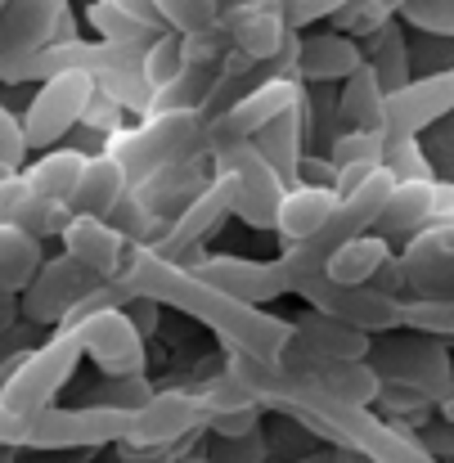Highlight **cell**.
Returning <instances> with one entry per match:
<instances>
[{"mask_svg":"<svg viewBox=\"0 0 454 463\" xmlns=\"http://www.w3.org/2000/svg\"><path fill=\"white\" fill-rule=\"evenodd\" d=\"M225 373L234 383H243L266 410H275V414L293 419L298 428L324 437L333 450H351V455H364V459H374V463H437L414 437H405L401 428H392L374 410H360V405L337 401L333 392H324L315 378H306L298 369L230 355L225 360Z\"/></svg>","mask_w":454,"mask_h":463,"instance_id":"cell-1","label":"cell"},{"mask_svg":"<svg viewBox=\"0 0 454 463\" xmlns=\"http://www.w3.org/2000/svg\"><path fill=\"white\" fill-rule=\"evenodd\" d=\"M122 279L145 293L162 307L180 310L198 324H207L216 333V342L230 351V355H243V360H261V364H284L288 346L298 342V328L293 319H279L275 310L248 307L212 284H203L189 266L180 261H162L153 248L145 243H131L127 248V270Z\"/></svg>","mask_w":454,"mask_h":463,"instance_id":"cell-2","label":"cell"},{"mask_svg":"<svg viewBox=\"0 0 454 463\" xmlns=\"http://www.w3.org/2000/svg\"><path fill=\"white\" fill-rule=\"evenodd\" d=\"M203 136H207V118L198 109H162V113L140 118L136 127H127L122 136H113L104 145V154L127 171L131 189H140V184H149L157 171L207 154Z\"/></svg>","mask_w":454,"mask_h":463,"instance_id":"cell-3","label":"cell"},{"mask_svg":"<svg viewBox=\"0 0 454 463\" xmlns=\"http://www.w3.org/2000/svg\"><path fill=\"white\" fill-rule=\"evenodd\" d=\"M81 360L86 355H81V346L68 328L50 333L32 351H9L0 360V405L14 410L18 419H32V414L50 410L54 396L72 383Z\"/></svg>","mask_w":454,"mask_h":463,"instance_id":"cell-4","label":"cell"},{"mask_svg":"<svg viewBox=\"0 0 454 463\" xmlns=\"http://www.w3.org/2000/svg\"><path fill=\"white\" fill-rule=\"evenodd\" d=\"M369 364L378 369L383 383L392 387H410L419 392L423 401L441 405L446 396H454V364L446 342L437 337H423V333H405V337H374V351H369Z\"/></svg>","mask_w":454,"mask_h":463,"instance_id":"cell-5","label":"cell"},{"mask_svg":"<svg viewBox=\"0 0 454 463\" xmlns=\"http://www.w3.org/2000/svg\"><path fill=\"white\" fill-rule=\"evenodd\" d=\"M212 171L234 184V216L248 230H275L279 225V207H284L288 184L279 180V171L266 157L257 154L252 140H239V145L216 149L212 154Z\"/></svg>","mask_w":454,"mask_h":463,"instance_id":"cell-6","label":"cell"},{"mask_svg":"<svg viewBox=\"0 0 454 463\" xmlns=\"http://www.w3.org/2000/svg\"><path fill=\"white\" fill-rule=\"evenodd\" d=\"M95 99V77L90 72H59L50 81H41V90L32 95L27 113H23V131L32 154H50L59 149L86 118Z\"/></svg>","mask_w":454,"mask_h":463,"instance_id":"cell-7","label":"cell"},{"mask_svg":"<svg viewBox=\"0 0 454 463\" xmlns=\"http://www.w3.org/2000/svg\"><path fill=\"white\" fill-rule=\"evenodd\" d=\"M198 432H207L203 392L166 387V392L153 396L145 410L131 414V428L122 437V450H171L180 441H194Z\"/></svg>","mask_w":454,"mask_h":463,"instance_id":"cell-8","label":"cell"},{"mask_svg":"<svg viewBox=\"0 0 454 463\" xmlns=\"http://www.w3.org/2000/svg\"><path fill=\"white\" fill-rule=\"evenodd\" d=\"M302 95H306V81H298V77H266L261 86H252L248 95H239L230 113H221L216 122H207V136H203L207 157L216 154V149H225V145L252 140L261 127H270L275 118L293 113L302 104Z\"/></svg>","mask_w":454,"mask_h":463,"instance_id":"cell-9","label":"cell"},{"mask_svg":"<svg viewBox=\"0 0 454 463\" xmlns=\"http://www.w3.org/2000/svg\"><path fill=\"white\" fill-rule=\"evenodd\" d=\"M225 216H234V184L225 180V175H216L212 171V180H207V189L153 239L145 248H153L162 261H180V266H194V261H203L207 252H203V243L221 230V221Z\"/></svg>","mask_w":454,"mask_h":463,"instance_id":"cell-10","label":"cell"},{"mask_svg":"<svg viewBox=\"0 0 454 463\" xmlns=\"http://www.w3.org/2000/svg\"><path fill=\"white\" fill-rule=\"evenodd\" d=\"M81 346V355L104 373V378H145L149 369V346L140 337V328L127 319V310H99L81 324L68 328Z\"/></svg>","mask_w":454,"mask_h":463,"instance_id":"cell-11","label":"cell"},{"mask_svg":"<svg viewBox=\"0 0 454 463\" xmlns=\"http://www.w3.org/2000/svg\"><path fill=\"white\" fill-rule=\"evenodd\" d=\"M446 113H454V68L414 77L410 86L387 95L383 109V140L401 145V140H419V131L437 127Z\"/></svg>","mask_w":454,"mask_h":463,"instance_id":"cell-12","label":"cell"},{"mask_svg":"<svg viewBox=\"0 0 454 463\" xmlns=\"http://www.w3.org/2000/svg\"><path fill=\"white\" fill-rule=\"evenodd\" d=\"M99 284H104V279H99L95 270H86L81 261H72V257L63 252V257L45 261V266H41V275L32 279V288L18 298L23 319H27V324H36V328H63L68 310L77 307L86 293H95Z\"/></svg>","mask_w":454,"mask_h":463,"instance_id":"cell-13","label":"cell"},{"mask_svg":"<svg viewBox=\"0 0 454 463\" xmlns=\"http://www.w3.org/2000/svg\"><path fill=\"white\" fill-rule=\"evenodd\" d=\"M203 284L248 302V307H270L288 293V279L279 270V261H252V257H234V252H216V257H203L189 266Z\"/></svg>","mask_w":454,"mask_h":463,"instance_id":"cell-14","label":"cell"},{"mask_svg":"<svg viewBox=\"0 0 454 463\" xmlns=\"http://www.w3.org/2000/svg\"><path fill=\"white\" fill-rule=\"evenodd\" d=\"M284 369H298L306 378H315L324 392H333L337 401L360 405V410L378 405V396H383V378L369 360H328V355H315L302 342H293L288 355H284Z\"/></svg>","mask_w":454,"mask_h":463,"instance_id":"cell-15","label":"cell"},{"mask_svg":"<svg viewBox=\"0 0 454 463\" xmlns=\"http://www.w3.org/2000/svg\"><path fill=\"white\" fill-rule=\"evenodd\" d=\"M68 14V0H5L0 9V72L18 59H32L54 41L59 18Z\"/></svg>","mask_w":454,"mask_h":463,"instance_id":"cell-16","label":"cell"},{"mask_svg":"<svg viewBox=\"0 0 454 463\" xmlns=\"http://www.w3.org/2000/svg\"><path fill=\"white\" fill-rule=\"evenodd\" d=\"M0 225H18L32 239H63V230L72 225V212L36 194V184L23 171H9L0 175Z\"/></svg>","mask_w":454,"mask_h":463,"instance_id":"cell-17","label":"cell"},{"mask_svg":"<svg viewBox=\"0 0 454 463\" xmlns=\"http://www.w3.org/2000/svg\"><path fill=\"white\" fill-rule=\"evenodd\" d=\"M63 252L72 257V261H81L86 270H95L99 279H122V270H127V248H131V239L118 230V225H109V221H95V216H72V225L63 230Z\"/></svg>","mask_w":454,"mask_h":463,"instance_id":"cell-18","label":"cell"},{"mask_svg":"<svg viewBox=\"0 0 454 463\" xmlns=\"http://www.w3.org/2000/svg\"><path fill=\"white\" fill-rule=\"evenodd\" d=\"M221 27L234 54H243L248 63H275L293 41V27L284 23L279 9H234V14H221Z\"/></svg>","mask_w":454,"mask_h":463,"instance_id":"cell-19","label":"cell"},{"mask_svg":"<svg viewBox=\"0 0 454 463\" xmlns=\"http://www.w3.org/2000/svg\"><path fill=\"white\" fill-rule=\"evenodd\" d=\"M293 328H298L302 346H310L315 355H328V360H369V351H374V333H364L360 324L319 315L310 307L293 319Z\"/></svg>","mask_w":454,"mask_h":463,"instance_id":"cell-20","label":"cell"},{"mask_svg":"<svg viewBox=\"0 0 454 463\" xmlns=\"http://www.w3.org/2000/svg\"><path fill=\"white\" fill-rule=\"evenodd\" d=\"M432 198H437V180H410V184H396L387 194V207L374 225L378 239L387 243H401V239H419L428 225H432Z\"/></svg>","mask_w":454,"mask_h":463,"instance_id":"cell-21","label":"cell"},{"mask_svg":"<svg viewBox=\"0 0 454 463\" xmlns=\"http://www.w3.org/2000/svg\"><path fill=\"white\" fill-rule=\"evenodd\" d=\"M127 194H131L127 171H122L109 154H90L86 171H81V184H77V194H72V203H68V212H72V216L109 221V216L122 207V198H127Z\"/></svg>","mask_w":454,"mask_h":463,"instance_id":"cell-22","label":"cell"},{"mask_svg":"<svg viewBox=\"0 0 454 463\" xmlns=\"http://www.w3.org/2000/svg\"><path fill=\"white\" fill-rule=\"evenodd\" d=\"M364 63V45L342 32H315L302 36L298 50V77L302 81H346Z\"/></svg>","mask_w":454,"mask_h":463,"instance_id":"cell-23","label":"cell"},{"mask_svg":"<svg viewBox=\"0 0 454 463\" xmlns=\"http://www.w3.org/2000/svg\"><path fill=\"white\" fill-rule=\"evenodd\" d=\"M337 203H342V198H337L333 189L293 184V189L284 194V207H279V225H275V234L284 239V248H298V243L315 239V234L333 221Z\"/></svg>","mask_w":454,"mask_h":463,"instance_id":"cell-24","label":"cell"},{"mask_svg":"<svg viewBox=\"0 0 454 463\" xmlns=\"http://www.w3.org/2000/svg\"><path fill=\"white\" fill-rule=\"evenodd\" d=\"M252 145H257V154L266 157L275 171H279V180L293 189V184H302V157H306V131H302V104L293 109V113H284V118H275L270 127H261L257 136H252Z\"/></svg>","mask_w":454,"mask_h":463,"instance_id":"cell-25","label":"cell"},{"mask_svg":"<svg viewBox=\"0 0 454 463\" xmlns=\"http://www.w3.org/2000/svg\"><path fill=\"white\" fill-rule=\"evenodd\" d=\"M86 162H90V154H86V149L59 145V149H50V154L32 157V162L23 166V175L36 184V194H45L50 203L68 207V203H72V194H77V184H81Z\"/></svg>","mask_w":454,"mask_h":463,"instance_id":"cell-26","label":"cell"},{"mask_svg":"<svg viewBox=\"0 0 454 463\" xmlns=\"http://www.w3.org/2000/svg\"><path fill=\"white\" fill-rule=\"evenodd\" d=\"M383 109H387V86L369 63H360L337 90V113L351 131H383Z\"/></svg>","mask_w":454,"mask_h":463,"instance_id":"cell-27","label":"cell"},{"mask_svg":"<svg viewBox=\"0 0 454 463\" xmlns=\"http://www.w3.org/2000/svg\"><path fill=\"white\" fill-rule=\"evenodd\" d=\"M387 261H392V243L378 239V234H360V239H351L346 248L333 252V261H328V279L342 284V288H369L374 275H378Z\"/></svg>","mask_w":454,"mask_h":463,"instance_id":"cell-28","label":"cell"},{"mask_svg":"<svg viewBox=\"0 0 454 463\" xmlns=\"http://www.w3.org/2000/svg\"><path fill=\"white\" fill-rule=\"evenodd\" d=\"M41 266H45L41 239H32V234L18 230V225H0V288L14 293V298L27 293L32 279L41 275Z\"/></svg>","mask_w":454,"mask_h":463,"instance_id":"cell-29","label":"cell"},{"mask_svg":"<svg viewBox=\"0 0 454 463\" xmlns=\"http://www.w3.org/2000/svg\"><path fill=\"white\" fill-rule=\"evenodd\" d=\"M81 18H86V27L95 32V41H109V45H136V50H149L153 41H157L153 27L136 23L131 14H122L113 0H90V5L81 9Z\"/></svg>","mask_w":454,"mask_h":463,"instance_id":"cell-30","label":"cell"},{"mask_svg":"<svg viewBox=\"0 0 454 463\" xmlns=\"http://www.w3.org/2000/svg\"><path fill=\"white\" fill-rule=\"evenodd\" d=\"M364 63L378 72V81L387 86V95L414 81V77H410V45H405V36H401L396 23H387L383 32L369 36V45H364Z\"/></svg>","mask_w":454,"mask_h":463,"instance_id":"cell-31","label":"cell"},{"mask_svg":"<svg viewBox=\"0 0 454 463\" xmlns=\"http://www.w3.org/2000/svg\"><path fill=\"white\" fill-rule=\"evenodd\" d=\"M410 0H351L346 9H337L328 23V32H342V36H351V41H369L374 32H383L387 23H396L401 18V9H405Z\"/></svg>","mask_w":454,"mask_h":463,"instance_id":"cell-32","label":"cell"},{"mask_svg":"<svg viewBox=\"0 0 454 463\" xmlns=\"http://www.w3.org/2000/svg\"><path fill=\"white\" fill-rule=\"evenodd\" d=\"M95 90H99L104 99H113L122 113H136V118H145L153 109V86L145 81V63L99 72V77H95Z\"/></svg>","mask_w":454,"mask_h":463,"instance_id":"cell-33","label":"cell"},{"mask_svg":"<svg viewBox=\"0 0 454 463\" xmlns=\"http://www.w3.org/2000/svg\"><path fill=\"white\" fill-rule=\"evenodd\" d=\"M401 319H405L410 333L454 342V298H405L401 302Z\"/></svg>","mask_w":454,"mask_h":463,"instance_id":"cell-34","label":"cell"},{"mask_svg":"<svg viewBox=\"0 0 454 463\" xmlns=\"http://www.w3.org/2000/svg\"><path fill=\"white\" fill-rule=\"evenodd\" d=\"M184 68H189V63H184V36H180V32H162L149 50H145V81L153 86V95L166 90L171 81H180Z\"/></svg>","mask_w":454,"mask_h":463,"instance_id":"cell-35","label":"cell"},{"mask_svg":"<svg viewBox=\"0 0 454 463\" xmlns=\"http://www.w3.org/2000/svg\"><path fill=\"white\" fill-rule=\"evenodd\" d=\"M383 154H387L383 131H351L346 127L342 136L328 140V162L337 171H346V166H383Z\"/></svg>","mask_w":454,"mask_h":463,"instance_id":"cell-36","label":"cell"},{"mask_svg":"<svg viewBox=\"0 0 454 463\" xmlns=\"http://www.w3.org/2000/svg\"><path fill=\"white\" fill-rule=\"evenodd\" d=\"M153 396H157V387H153L149 378H104L99 387H90V396H86L81 405H99V410L136 414V410L149 405Z\"/></svg>","mask_w":454,"mask_h":463,"instance_id":"cell-37","label":"cell"},{"mask_svg":"<svg viewBox=\"0 0 454 463\" xmlns=\"http://www.w3.org/2000/svg\"><path fill=\"white\" fill-rule=\"evenodd\" d=\"M157 14L180 36H198V32H212L221 23V5L216 0H157Z\"/></svg>","mask_w":454,"mask_h":463,"instance_id":"cell-38","label":"cell"},{"mask_svg":"<svg viewBox=\"0 0 454 463\" xmlns=\"http://www.w3.org/2000/svg\"><path fill=\"white\" fill-rule=\"evenodd\" d=\"M401 23L428 36H450L454 41V0H410L401 9Z\"/></svg>","mask_w":454,"mask_h":463,"instance_id":"cell-39","label":"cell"},{"mask_svg":"<svg viewBox=\"0 0 454 463\" xmlns=\"http://www.w3.org/2000/svg\"><path fill=\"white\" fill-rule=\"evenodd\" d=\"M383 166L392 171L396 184H410V180H432V166H428V154L419 149V140H401V145H387L383 154Z\"/></svg>","mask_w":454,"mask_h":463,"instance_id":"cell-40","label":"cell"},{"mask_svg":"<svg viewBox=\"0 0 454 463\" xmlns=\"http://www.w3.org/2000/svg\"><path fill=\"white\" fill-rule=\"evenodd\" d=\"M27 131H23V118H14L5 104H0V171H23L27 166Z\"/></svg>","mask_w":454,"mask_h":463,"instance_id":"cell-41","label":"cell"},{"mask_svg":"<svg viewBox=\"0 0 454 463\" xmlns=\"http://www.w3.org/2000/svg\"><path fill=\"white\" fill-rule=\"evenodd\" d=\"M81 127L90 131V136H99L104 145L113 140V136H122L131 122H127V113L113 104V99H104L99 90H95V99H90V109H86V118H81Z\"/></svg>","mask_w":454,"mask_h":463,"instance_id":"cell-42","label":"cell"},{"mask_svg":"<svg viewBox=\"0 0 454 463\" xmlns=\"http://www.w3.org/2000/svg\"><path fill=\"white\" fill-rule=\"evenodd\" d=\"M346 5H351V0H279V14H284V23H288L293 32H302L315 18H333V14L346 9Z\"/></svg>","mask_w":454,"mask_h":463,"instance_id":"cell-43","label":"cell"},{"mask_svg":"<svg viewBox=\"0 0 454 463\" xmlns=\"http://www.w3.org/2000/svg\"><path fill=\"white\" fill-rule=\"evenodd\" d=\"M212 463H270V446L266 437H243V441H216Z\"/></svg>","mask_w":454,"mask_h":463,"instance_id":"cell-44","label":"cell"},{"mask_svg":"<svg viewBox=\"0 0 454 463\" xmlns=\"http://www.w3.org/2000/svg\"><path fill=\"white\" fill-rule=\"evenodd\" d=\"M414 441L432 455L437 463L454 459V428L450 423H437V428H423V432H414Z\"/></svg>","mask_w":454,"mask_h":463,"instance_id":"cell-45","label":"cell"},{"mask_svg":"<svg viewBox=\"0 0 454 463\" xmlns=\"http://www.w3.org/2000/svg\"><path fill=\"white\" fill-rule=\"evenodd\" d=\"M127 319H131V324L140 328V337L149 342L153 333H157V319H162V302H153V298H145V293H140V298L127 307Z\"/></svg>","mask_w":454,"mask_h":463,"instance_id":"cell-46","label":"cell"},{"mask_svg":"<svg viewBox=\"0 0 454 463\" xmlns=\"http://www.w3.org/2000/svg\"><path fill=\"white\" fill-rule=\"evenodd\" d=\"M113 5H118L122 14H131L136 23H145V27H153L157 36H162V32H171V27H166V18L157 14V0H113Z\"/></svg>","mask_w":454,"mask_h":463,"instance_id":"cell-47","label":"cell"},{"mask_svg":"<svg viewBox=\"0 0 454 463\" xmlns=\"http://www.w3.org/2000/svg\"><path fill=\"white\" fill-rule=\"evenodd\" d=\"M189 450H194V441H180V446H171V450H122L118 463H180Z\"/></svg>","mask_w":454,"mask_h":463,"instance_id":"cell-48","label":"cell"},{"mask_svg":"<svg viewBox=\"0 0 454 463\" xmlns=\"http://www.w3.org/2000/svg\"><path fill=\"white\" fill-rule=\"evenodd\" d=\"M333 180H337V166L328 162V157H302V184H315V189H333Z\"/></svg>","mask_w":454,"mask_h":463,"instance_id":"cell-49","label":"cell"},{"mask_svg":"<svg viewBox=\"0 0 454 463\" xmlns=\"http://www.w3.org/2000/svg\"><path fill=\"white\" fill-rule=\"evenodd\" d=\"M432 225H454V180H437V198H432Z\"/></svg>","mask_w":454,"mask_h":463,"instance_id":"cell-50","label":"cell"},{"mask_svg":"<svg viewBox=\"0 0 454 463\" xmlns=\"http://www.w3.org/2000/svg\"><path fill=\"white\" fill-rule=\"evenodd\" d=\"M18 319H23V307H18V298L0 288V337H5V333H14V328H18Z\"/></svg>","mask_w":454,"mask_h":463,"instance_id":"cell-51","label":"cell"},{"mask_svg":"<svg viewBox=\"0 0 454 463\" xmlns=\"http://www.w3.org/2000/svg\"><path fill=\"white\" fill-rule=\"evenodd\" d=\"M221 14H234V9H279V0H216Z\"/></svg>","mask_w":454,"mask_h":463,"instance_id":"cell-52","label":"cell"},{"mask_svg":"<svg viewBox=\"0 0 454 463\" xmlns=\"http://www.w3.org/2000/svg\"><path fill=\"white\" fill-rule=\"evenodd\" d=\"M293 463H337V450H310V455H302Z\"/></svg>","mask_w":454,"mask_h":463,"instance_id":"cell-53","label":"cell"},{"mask_svg":"<svg viewBox=\"0 0 454 463\" xmlns=\"http://www.w3.org/2000/svg\"><path fill=\"white\" fill-rule=\"evenodd\" d=\"M437 419H441V423H450V428H454V396H446V401L437 405Z\"/></svg>","mask_w":454,"mask_h":463,"instance_id":"cell-54","label":"cell"},{"mask_svg":"<svg viewBox=\"0 0 454 463\" xmlns=\"http://www.w3.org/2000/svg\"><path fill=\"white\" fill-rule=\"evenodd\" d=\"M337 463H374V459H364V455H351V450H337Z\"/></svg>","mask_w":454,"mask_h":463,"instance_id":"cell-55","label":"cell"},{"mask_svg":"<svg viewBox=\"0 0 454 463\" xmlns=\"http://www.w3.org/2000/svg\"><path fill=\"white\" fill-rule=\"evenodd\" d=\"M180 463H212V455H203V450H189Z\"/></svg>","mask_w":454,"mask_h":463,"instance_id":"cell-56","label":"cell"},{"mask_svg":"<svg viewBox=\"0 0 454 463\" xmlns=\"http://www.w3.org/2000/svg\"><path fill=\"white\" fill-rule=\"evenodd\" d=\"M0 9H5V0H0Z\"/></svg>","mask_w":454,"mask_h":463,"instance_id":"cell-57","label":"cell"},{"mask_svg":"<svg viewBox=\"0 0 454 463\" xmlns=\"http://www.w3.org/2000/svg\"><path fill=\"white\" fill-rule=\"evenodd\" d=\"M0 455H5V450H0Z\"/></svg>","mask_w":454,"mask_h":463,"instance_id":"cell-58","label":"cell"}]
</instances>
